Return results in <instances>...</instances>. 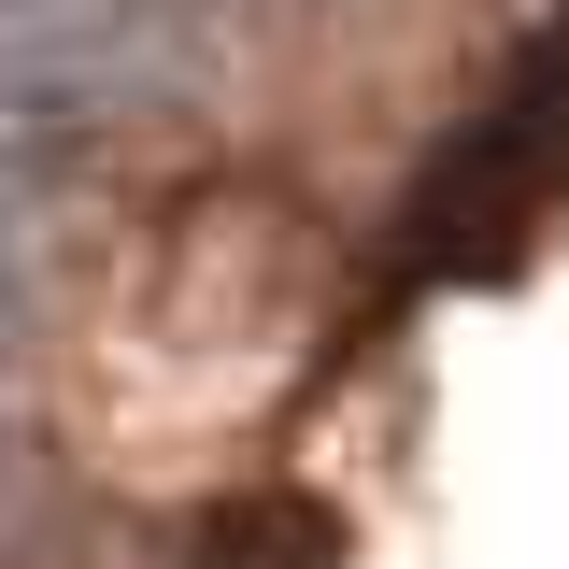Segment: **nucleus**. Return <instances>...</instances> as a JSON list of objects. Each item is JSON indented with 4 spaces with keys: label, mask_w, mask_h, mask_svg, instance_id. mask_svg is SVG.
Returning a JSON list of instances; mask_svg holds the SVG:
<instances>
[{
    "label": "nucleus",
    "mask_w": 569,
    "mask_h": 569,
    "mask_svg": "<svg viewBox=\"0 0 569 569\" xmlns=\"http://www.w3.org/2000/svg\"><path fill=\"white\" fill-rule=\"evenodd\" d=\"M213 71V0H0V129L58 157L100 114H171Z\"/></svg>",
    "instance_id": "f257e3e1"
},
{
    "label": "nucleus",
    "mask_w": 569,
    "mask_h": 569,
    "mask_svg": "<svg viewBox=\"0 0 569 569\" xmlns=\"http://www.w3.org/2000/svg\"><path fill=\"white\" fill-rule=\"evenodd\" d=\"M0 356H14V271H0Z\"/></svg>",
    "instance_id": "f03ea898"
}]
</instances>
